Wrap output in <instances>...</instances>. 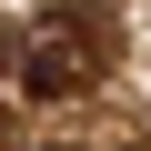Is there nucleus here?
I'll use <instances>...</instances> for the list:
<instances>
[{"label": "nucleus", "instance_id": "1", "mask_svg": "<svg viewBox=\"0 0 151 151\" xmlns=\"http://www.w3.org/2000/svg\"><path fill=\"white\" fill-rule=\"evenodd\" d=\"M101 20H70V10H50V20H30L20 30V50H10V70H20V91L30 101H70V91H91L101 81Z\"/></svg>", "mask_w": 151, "mask_h": 151}, {"label": "nucleus", "instance_id": "2", "mask_svg": "<svg viewBox=\"0 0 151 151\" xmlns=\"http://www.w3.org/2000/svg\"><path fill=\"white\" fill-rule=\"evenodd\" d=\"M0 131H10V111H0Z\"/></svg>", "mask_w": 151, "mask_h": 151}]
</instances>
